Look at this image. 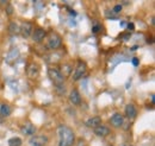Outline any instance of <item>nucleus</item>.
<instances>
[{
  "instance_id": "nucleus-1",
  "label": "nucleus",
  "mask_w": 155,
  "mask_h": 146,
  "mask_svg": "<svg viewBox=\"0 0 155 146\" xmlns=\"http://www.w3.org/2000/svg\"><path fill=\"white\" fill-rule=\"evenodd\" d=\"M59 135H60L59 146H73L75 135L69 127H67V126L59 127Z\"/></svg>"
},
{
  "instance_id": "nucleus-2",
  "label": "nucleus",
  "mask_w": 155,
  "mask_h": 146,
  "mask_svg": "<svg viewBox=\"0 0 155 146\" xmlns=\"http://www.w3.org/2000/svg\"><path fill=\"white\" fill-rule=\"evenodd\" d=\"M48 75H49V79L51 80V82L54 83V86H56L57 88L63 87V83H64L66 79L60 74L59 69H56V68H49L48 69Z\"/></svg>"
},
{
  "instance_id": "nucleus-3",
  "label": "nucleus",
  "mask_w": 155,
  "mask_h": 146,
  "mask_svg": "<svg viewBox=\"0 0 155 146\" xmlns=\"http://www.w3.org/2000/svg\"><path fill=\"white\" fill-rule=\"evenodd\" d=\"M61 45H62V39L60 37V34L56 32H51L48 36V39H47V48L51 50H56Z\"/></svg>"
},
{
  "instance_id": "nucleus-4",
  "label": "nucleus",
  "mask_w": 155,
  "mask_h": 146,
  "mask_svg": "<svg viewBox=\"0 0 155 146\" xmlns=\"http://www.w3.org/2000/svg\"><path fill=\"white\" fill-rule=\"evenodd\" d=\"M86 70H87V65H86V63H85L84 61L79 60L78 63H76V68H75V70H74V72H73V80H74V81L80 80V79L85 75Z\"/></svg>"
},
{
  "instance_id": "nucleus-5",
  "label": "nucleus",
  "mask_w": 155,
  "mask_h": 146,
  "mask_svg": "<svg viewBox=\"0 0 155 146\" xmlns=\"http://www.w3.org/2000/svg\"><path fill=\"white\" fill-rule=\"evenodd\" d=\"M26 74L28 77L31 80H36L40 76V65L37 63H31L29 64L28 69H26Z\"/></svg>"
},
{
  "instance_id": "nucleus-6",
  "label": "nucleus",
  "mask_w": 155,
  "mask_h": 146,
  "mask_svg": "<svg viewBox=\"0 0 155 146\" xmlns=\"http://www.w3.org/2000/svg\"><path fill=\"white\" fill-rule=\"evenodd\" d=\"M48 137L45 135H35L30 139L31 146H45L48 144Z\"/></svg>"
},
{
  "instance_id": "nucleus-7",
  "label": "nucleus",
  "mask_w": 155,
  "mask_h": 146,
  "mask_svg": "<svg viewBox=\"0 0 155 146\" xmlns=\"http://www.w3.org/2000/svg\"><path fill=\"white\" fill-rule=\"evenodd\" d=\"M31 36H32V39H33V42H36V43H41V42H42V41L45 38L47 32H45L43 29H41V27H37V29H35V30L32 31Z\"/></svg>"
},
{
  "instance_id": "nucleus-8",
  "label": "nucleus",
  "mask_w": 155,
  "mask_h": 146,
  "mask_svg": "<svg viewBox=\"0 0 155 146\" xmlns=\"http://www.w3.org/2000/svg\"><path fill=\"white\" fill-rule=\"evenodd\" d=\"M32 33V23L30 22H24L21 26V34L23 38H29Z\"/></svg>"
},
{
  "instance_id": "nucleus-9",
  "label": "nucleus",
  "mask_w": 155,
  "mask_h": 146,
  "mask_svg": "<svg viewBox=\"0 0 155 146\" xmlns=\"http://www.w3.org/2000/svg\"><path fill=\"white\" fill-rule=\"evenodd\" d=\"M109 122L111 124V126H113V127H116V128H118V127H120V126L123 125V122H124V118H123L122 114L115 113V114L110 118V121H109Z\"/></svg>"
},
{
  "instance_id": "nucleus-10",
  "label": "nucleus",
  "mask_w": 155,
  "mask_h": 146,
  "mask_svg": "<svg viewBox=\"0 0 155 146\" xmlns=\"http://www.w3.org/2000/svg\"><path fill=\"white\" fill-rule=\"evenodd\" d=\"M93 132H94L96 135H98L100 138H104V137H106V135L110 134V128H109L108 126L99 125V126L96 127V128H93Z\"/></svg>"
},
{
  "instance_id": "nucleus-11",
  "label": "nucleus",
  "mask_w": 155,
  "mask_h": 146,
  "mask_svg": "<svg viewBox=\"0 0 155 146\" xmlns=\"http://www.w3.org/2000/svg\"><path fill=\"white\" fill-rule=\"evenodd\" d=\"M21 131H22L25 135H31V134H35V132H36V127L33 126L31 122H25L24 125H22Z\"/></svg>"
},
{
  "instance_id": "nucleus-12",
  "label": "nucleus",
  "mask_w": 155,
  "mask_h": 146,
  "mask_svg": "<svg viewBox=\"0 0 155 146\" xmlns=\"http://www.w3.org/2000/svg\"><path fill=\"white\" fill-rule=\"evenodd\" d=\"M69 102L74 106H79L81 103V96L76 89H73L69 94Z\"/></svg>"
},
{
  "instance_id": "nucleus-13",
  "label": "nucleus",
  "mask_w": 155,
  "mask_h": 146,
  "mask_svg": "<svg viewBox=\"0 0 155 146\" xmlns=\"http://www.w3.org/2000/svg\"><path fill=\"white\" fill-rule=\"evenodd\" d=\"M124 112H125L127 118H129V119H134L137 115V109H136L135 105H132V103H129V105L125 106V111Z\"/></svg>"
},
{
  "instance_id": "nucleus-14",
  "label": "nucleus",
  "mask_w": 155,
  "mask_h": 146,
  "mask_svg": "<svg viewBox=\"0 0 155 146\" xmlns=\"http://www.w3.org/2000/svg\"><path fill=\"white\" fill-rule=\"evenodd\" d=\"M59 71H60V74H61L64 79H67L68 76L72 74V65H71L69 63H64V64L61 65V68L59 69Z\"/></svg>"
},
{
  "instance_id": "nucleus-15",
  "label": "nucleus",
  "mask_w": 155,
  "mask_h": 146,
  "mask_svg": "<svg viewBox=\"0 0 155 146\" xmlns=\"http://www.w3.org/2000/svg\"><path fill=\"white\" fill-rule=\"evenodd\" d=\"M99 125H101V118L100 117H92L86 121V126L90 127V128H96V127Z\"/></svg>"
},
{
  "instance_id": "nucleus-16",
  "label": "nucleus",
  "mask_w": 155,
  "mask_h": 146,
  "mask_svg": "<svg viewBox=\"0 0 155 146\" xmlns=\"http://www.w3.org/2000/svg\"><path fill=\"white\" fill-rule=\"evenodd\" d=\"M8 32L12 36L18 34V33H21V26L17 24L16 22H10V24H8Z\"/></svg>"
},
{
  "instance_id": "nucleus-17",
  "label": "nucleus",
  "mask_w": 155,
  "mask_h": 146,
  "mask_svg": "<svg viewBox=\"0 0 155 146\" xmlns=\"http://www.w3.org/2000/svg\"><path fill=\"white\" fill-rule=\"evenodd\" d=\"M11 114V107L8 105H3L0 107V115L1 117H8Z\"/></svg>"
},
{
  "instance_id": "nucleus-18",
  "label": "nucleus",
  "mask_w": 155,
  "mask_h": 146,
  "mask_svg": "<svg viewBox=\"0 0 155 146\" xmlns=\"http://www.w3.org/2000/svg\"><path fill=\"white\" fill-rule=\"evenodd\" d=\"M8 146H22V139L19 137H13L8 140Z\"/></svg>"
},
{
  "instance_id": "nucleus-19",
  "label": "nucleus",
  "mask_w": 155,
  "mask_h": 146,
  "mask_svg": "<svg viewBox=\"0 0 155 146\" xmlns=\"http://www.w3.org/2000/svg\"><path fill=\"white\" fill-rule=\"evenodd\" d=\"M5 11H6V13H7L8 15H11V14L13 13V6H12V5L8 3V4L6 5V8H5Z\"/></svg>"
},
{
  "instance_id": "nucleus-20",
  "label": "nucleus",
  "mask_w": 155,
  "mask_h": 146,
  "mask_svg": "<svg viewBox=\"0 0 155 146\" xmlns=\"http://www.w3.org/2000/svg\"><path fill=\"white\" fill-rule=\"evenodd\" d=\"M122 10H123V6L120 5V4H117V5H115V7H113V12H116V13L120 12Z\"/></svg>"
},
{
  "instance_id": "nucleus-21",
  "label": "nucleus",
  "mask_w": 155,
  "mask_h": 146,
  "mask_svg": "<svg viewBox=\"0 0 155 146\" xmlns=\"http://www.w3.org/2000/svg\"><path fill=\"white\" fill-rule=\"evenodd\" d=\"M100 29H101V26H100V25H96V26H93V27H92V32H93V33H97V32H99V31H100Z\"/></svg>"
},
{
  "instance_id": "nucleus-22",
  "label": "nucleus",
  "mask_w": 155,
  "mask_h": 146,
  "mask_svg": "<svg viewBox=\"0 0 155 146\" xmlns=\"http://www.w3.org/2000/svg\"><path fill=\"white\" fill-rule=\"evenodd\" d=\"M139 63H140V61H139V58H137V57H134V58H132V64H134L135 67L139 65Z\"/></svg>"
},
{
  "instance_id": "nucleus-23",
  "label": "nucleus",
  "mask_w": 155,
  "mask_h": 146,
  "mask_svg": "<svg viewBox=\"0 0 155 146\" xmlns=\"http://www.w3.org/2000/svg\"><path fill=\"white\" fill-rule=\"evenodd\" d=\"M127 27H128V30H135V25H134V23H129L128 25H127Z\"/></svg>"
},
{
  "instance_id": "nucleus-24",
  "label": "nucleus",
  "mask_w": 155,
  "mask_h": 146,
  "mask_svg": "<svg viewBox=\"0 0 155 146\" xmlns=\"http://www.w3.org/2000/svg\"><path fill=\"white\" fill-rule=\"evenodd\" d=\"M123 36H124V37H123V39H124V41H127V39H129V38H130V33H124Z\"/></svg>"
},
{
  "instance_id": "nucleus-25",
  "label": "nucleus",
  "mask_w": 155,
  "mask_h": 146,
  "mask_svg": "<svg viewBox=\"0 0 155 146\" xmlns=\"http://www.w3.org/2000/svg\"><path fill=\"white\" fill-rule=\"evenodd\" d=\"M137 48H139V45H135V46H132V48H131V50H136Z\"/></svg>"
}]
</instances>
